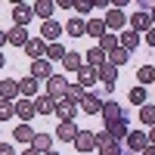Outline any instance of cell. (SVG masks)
<instances>
[{"label":"cell","instance_id":"cell-42","mask_svg":"<svg viewBox=\"0 0 155 155\" xmlns=\"http://www.w3.org/2000/svg\"><path fill=\"white\" fill-rule=\"evenodd\" d=\"M0 155H16V152H12V146H9V143H0Z\"/></svg>","mask_w":155,"mask_h":155},{"label":"cell","instance_id":"cell-21","mask_svg":"<svg viewBox=\"0 0 155 155\" xmlns=\"http://www.w3.org/2000/svg\"><path fill=\"white\" fill-rule=\"evenodd\" d=\"M118 41H121V50H127V53H134V50L140 47V34H137L134 28H124V31L118 34Z\"/></svg>","mask_w":155,"mask_h":155},{"label":"cell","instance_id":"cell-47","mask_svg":"<svg viewBox=\"0 0 155 155\" xmlns=\"http://www.w3.org/2000/svg\"><path fill=\"white\" fill-rule=\"evenodd\" d=\"M3 62H6V56H3V53H0V68H3Z\"/></svg>","mask_w":155,"mask_h":155},{"label":"cell","instance_id":"cell-5","mask_svg":"<svg viewBox=\"0 0 155 155\" xmlns=\"http://www.w3.org/2000/svg\"><path fill=\"white\" fill-rule=\"evenodd\" d=\"M124 28H127V16L121 9H109L106 12V31L115 34V31H124Z\"/></svg>","mask_w":155,"mask_h":155},{"label":"cell","instance_id":"cell-25","mask_svg":"<svg viewBox=\"0 0 155 155\" xmlns=\"http://www.w3.org/2000/svg\"><path fill=\"white\" fill-rule=\"evenodd\" d=\"M53 12H56V3H53V0H37V3H34V16H41L44 22L53 19Z\"/></svg>","mask_w":155,"mask_h":155},{"label":"cell","instance_id":"cell-35","mask_svg":"<svg viewBox=\"0 0 155 155\" xmlns=\"http://www.w3.org/2000/svg\"><path fill=\"white\" fill-rule=\"evenodd\" d=\"M127 56H130V53L118 47V50H112V53H109L106 59H109V65H115V68H118V65H124V62H127Z\"/></svg>","mask_w":155,"mask_h":155},{"label":"cell","instance_id":"cell-4","mask_svg":"<svg viewBox=\"0 0 155 155\" xmlns=\"http://www.w3.org/2000/svg\"><path fill=\"white\" fill-rule=\"evenodd\" d=\"M62 31H65V25H59L56 19H50V22L41 25V37H44L47 44H59V34H62Z\"/></svg>","mask_w":155,"mask_h":155},{"label":"cell","instance_id":"cell-36","mask_svg":"<svg viewBox=\"0 0 155 155\" xmlns=\"http://www.w3.org/2000/svg\"><path fill=\"white\" fill-rule=\"evenodd\" d=\"M87 96V90L81 87V84H68V93H65V99H71V102H78L81 106V99Z\"/></svg>","mask_w":155,"mask_h":155},{"label":"cell","instance_id":"cell-22","mask_svg":"<svg viewBox=\"0 0 155 155\" xmlns=\"http://www.w3.org/2000/svg\"><path fill=\"white\" fill-rule=\"evenodd\" d=\"M65 34H68V37H84V34H87V22H84L81 16H71V19L65 22Z\"/></svg>","mask_w":155,"mask_h":155},{"label":"cell","instance_id":"cell-9","mask_svg":"<svg viewBox=\"0 0 155 155\" xmlns=\"http://www.w3.org/2000/svg\"><path fill=\"white\" fill-rule=\"evenodd\" d=\"M0 99H9V102L22 99V90H19V81H12V78H3V81H0Z\"/></svg>","mask_w":155,"mask_h":155},{"label":"cell","instance_id":"cell-31","mask_svg":"<svg viewBox=\"0 0 155 155\" xmlns=\"http://www.w3.org/2000/svg\"><path fill=\"white\" fill-rule=\"evenodd\" d=\"M137 81L143 84V87L155 84V65H140V68H137Z\"/></svg>","mask_w":155,"mask_h":155},{"label":"cell","instance_id":"cell-29","mask_svg":"<svg viewBox=\"0 0 155 155\" xmlns=\"http://www.w3.org/2000/svg\"><path fill=\"white\" fill-rule=\"evenodd\" d=\"M12 137H16V140H19V143H28V146H31L37 134L31 130V124H19V127H16V130H12Z\"/></svg>","mask_w":155,"mask_h":155},{"label":"cell","instance_id":"cell-11","mask_svg":"<svg viewBox=\"0 0 155 155\" xmlns=\"http://www.w3.org/2000/svg\"><path fill=\"white\" fill-rule=\"evenodd\" d=\"M16 115L22 118V124H31V118L37 115V109H34V99H16Z\"/></svg>","mask_w":155,"mask_h":155},{"label":"cell","instance_id":"cell-12","mask_svg":"<svg viewBox=\"0 0 155 155\" xmlns=\"http://www.w3.org/2000/svg\"><path fill=\"white\" fill-rule=\"evenodd\" d=\"M78 124L74 121H59V127H56V140H62V143H74L78 140Z\"/></svg>","mask_w":155,"mask_h":155},{"label":"cell","instance_id":"cell-3","mask_svg":"<svg viewBox=\"0 0 155 155\" xmlns=\"http://www.w3.org/2000/svg\"><path fill=\"white\" fill-rule=\"evenodd\" d=\"M127 22H130V28H134L137 34H146L149 28H155V25H152V12H149V9H143V12H134V16L127 19Z\"/></svg>","mask_w":155,"mask_h":155},{"label":"cell","instance_id":"cell-19","mask_svg":"<svg viewBox=\"0 0 155 155\" xmlns=\"http://www.w3.org/2000/svg\"><path fill=\"white\" fill-rule=\"evenodd\" d=\"M81 112H84V115H102V99H99L96 93H87V96L81 99Z\"/></svg>","mask_w":155,"mask_h":155},{"label":"cell","instance_id":"cell-48","mask_svg":"<svg viewBox=\"0 0 155 155\" xmlns=\"http://www.w3.org/2000/svg\"><path fill=\"white\" fill-rule=\"evenodd\" d=\"M152 25H155V9H152Z\"/></svg>","mask_w":155,"mask_h":155},{"label":"cell","instance_id":"cell-2","mask_svg":"<svg viewBox=\"0 0 155 155\" xmlns=\"http://www.w3.org/2000/svg\"><path fill=\"white\" fill-rule=\"evenodd\" d=\"M96 152L99 155H121V143H115V140L106 134V127L96 134Z\"/></svg>","mask_w":155,"mask_h":155},{"label":"cell","instance_id":"cell-20","mask_svg":"<svg viewBox=\"0 0 155 155\" xmlns=\"http://www.w3.org/2000/svg\"><path fill=\"white\" fill-rule=\"evenodd\" d=\"M19 90H22L25 99H37V96H41V93H37V90H41V81H34V78L28 74V78H22V81H19Z\"/></svg>","mask_w":155,"mask_h":155},{"label":"cell","instance_id":"cell-33","mask_svg":"<svg viewBox=\"0 0 155 155\" xmlns=\"http://www.w3.org/2000/svg\"><path fill=\"white\" fill-rule=\"evenodd\" d=\"M140 121L146 127H155V102H146V106L140 109Z\"/></svg>","mask_w":155,"mask_h":155},{"label":"cell","instance_id":"cell-32","mask_svg":"<svg viewBox=\"0 0 155 155\" xmlns=\"http://www.w3.org/2000/svg\"><path fill=\"white\" fill-rule=\"evenodd\" d=\"M87 34L99 41V37L106 34V19H90V22H87Z\"/></svg>","mask_w":155,"mask_h":155},{"label":"cell","instance_id":"cell-18","mask_svg":"<svg viewBox=\"0 0 155 155\" xmlns=\"http://www.w3.org/2000/svg\"><path fill=\"white\" fill-rule=\"evenodd\" d=\"M96 74H99V81L106 84V90H115V81H118V68H115V65H109V62H106V65L96 68Z\"/></svg>","mask_w":155,"mask_h":155},{"label":"cell","instance_id":"cell-46","mask_svg":"<svg viewBox=\"0 0 155 155\" xmlns=\"http://www.w3.org/2000/svg\"><path fill=\"white\" fill-rule=\"evenodd\" d=\"M143 155H155V146H149V149H146V152H143Z\"/></svg>","mask_w":155,"mask_h":155},{"label":"cell","instance_id":"cell-6","mask_svg":"<svg viewBox=\"0 0 155 155\" xmlns=\"http://www.w3.org/2000/svg\"><path fill=\"white\" fill-rule=\"evenodd\" d=\"M74 149L84 152V155H93V152H96V134L81 130V134H78V140H74Z\"/></svg>","mask_w":155,"mask_h":155},{"label":"cell","instance_id":"cell-41","mask_svg":"<svg viewBox=\"0 0 155 155\" xmlns=\"http://www.w3.org/2000/svg\"><path fill=\"white\" fill-rule=\"evenodd\" d=\"M56 6H59V9H74V0H59Z\"/></svg>","mask_w":155,"mask_h":155},{"label":"cell","instance_id":"cell-16","mask_svg":"<svg viewBox=\"0 0 155 155\" xmlns=\"http://www.w3.org/2000/svg\"><path fill=\"white\" fill-rule=\"evenodd\" d=\"M78 102H71V99H59L56 102V115H59V121H74V115H78Z\"/></svg>","mask_w":155,"mask_h":155},{"label":"cell","instance_id":"cell-8","mask_svg":"<svg viewBox=\"0 0 155 155\" xmlns=\"http://www.w3.org/2000/svg\"><path fill=\"white\" fill-rule=\"evenodd\" d=\"M56 71H53V62H47V59H37V62H31V78L34 81H50Z\"/></svg>","mask_w":155,"mask_h":155},{"label":"cell","instance_id":"cell-23","mask_svg":"<svg viewBox=\"0 0 155 155\" xmlns=\"http://www.w3.org/2000/svg\"><path fill=\"white\" fill-rule=\"evenodd\" d=\"M96 81H99L96 68H93V65H81V71H78V84H81V87L87 90V87H93Z\"/></svg>","mask_w":155,"mask_h":155},{"label":"cell","instance_id":"cell-49","mask_svg":"<svg viewBox=\"0 0 155 155\" xmlns=\"http://www.w3.org/2000/svg\"><path fill=\"white\" fill-rule=\"evenodd\" d=\"M47 155H59V152H47Z\"/></svg>","mask_w":155,"mask_h":155},{"label":"cell","instance_id":"cell-39","mask_svg":"<svg viewBox=\"0 0 155 155\" xmlns=\"http://www.w3.org/2000/svg\"><path fill=\"white\" fill-rule=\"evenodd\" d=\"M90 9H93V3H74V12H81V16L90 12Z\"/></svg>","mask_w":155,"mask_h":155},{"label":"cell","instance_id":"cell-10","mask_svg":"<svg viewBox=\"0 0 155 155\" xmlns=\"http://www.w3.org/2000/svg\"><path fill=\"white\" fill-rule=\"evenodd\" d=\"M31 16H34V6L31 3H16V9H12V22H16L19 28H28Z\"/></svg>","mask_w":155,"mask_h":155},{"label":"cell","instance_id":"cell-43","mask_svg":"<svg viewBox=\"0 0 155 155\" xmlns=\"http://www.w3.org/2000/svg\"><path fill=\"white\" fill-rule=\"evenodd\" d=\"M146 137H149V146H155V127H149V134H146Z\"/></svg>","mask_w":155,"mask_h":155},{"label":"cell","instance_id":"cell-30","mask_svg":"<svg viewBox=\"0 0 155 155\" xmlns=\"http://www.w3.org/2000/svg\"><path fill=\"white\" fill-rule=\"evenodd\" d=\"M65 53H68V50L65 47H62V44H47V62H62V59H65Z\"/></svg>","mask_w":155,"mask_h":155},{"label":"cell","instance_id":"cell-7","mask_svg":"<svg viewBox=\"0 0 155 155\" xmlns=\"http://www.w3.org/2000/svg\"><path fill=\"white\" fill-rule=\"evenodd\" d=\"M121 118H124V112H121V106H118L115 99H106V102H102V121H106V127L115 124V121H121Z\"/></svg>","mask_w":155,"mask_h":155},{"label":"cell","instance_id":"cell-15","mask_svg":"<svg viewBox=\"0 0 155 155\" xmlns=\"http://www.w3.org/2000/svg\"><path fill=\"white\" fill-rule=\"evenodd\" d=\"M25 53L31 56V62L44 59V56H47V41H44V37H31V41L25 44Z\"/></svg>","mask_w":155,"mask_h":155},{"label":"cell","instance_id":"cell-17","mask_svg":"<svg viewBox=\"0 0 155 155\" xmlns=\"http://www.w3.org/2000/svg\"><path fill=\"white\" fill-rule=\"evenodd\" d=\"M6 41H9L12 47H22V50H25V44L31 41V34H28V28H19V25H12V28L6 31Z\"/></svg>","mask_w":155,"mask_h":155},{"label":"cell","instance_id":"cell-38","mask_svg":"<svg viewBox=\"0 0 155 155\" xmlns=\"http://www.w3.org/2000/svg\"><path fill=\"white\" fill-rule=\"evenodd\" d=\"M12 115H16V102H9V99H0V121H9Z\"/></svg>","mask_w":155,"mask_h":155},{"label":"cell","instance_id":"cell-37","mask_svg":"<svg viewBox=\"0 0 155 155\" xmlns=\"http://www.w3.org/2000/svg\"><path fill=\"white\" fill-rule=\"evenodd\" d=\"M127 99H130L134 106H140V109H143V106H146V87H134L130 93H127Z\"/></svg>","mask_w":155,"mask_h":155},{"label":"cell","instance_id":"cell-14","mask_svg":"<svg viewBox=\"0 0 155 155\" xmlns=\"http://www.w3.org/2000/svg\"><path fill=\"white\" fill-rule=\"evenodd\" d=\"M106 134L115 140V143H127V137H130V127H127V121L121 118V121H115V124H109L106 127Z\"/></svg>","mask_w":155,"mask_h":155},{"label":"cell","instance_id":"cell-24","mask_svg":"<svg viewBox=\"0 0 155 155\" xmlns=\"http://www.w3.org/2000/svg\"><path fill=\"white\" fill-rule=\"evenodd\" d=\"M106 53H102V50L99 47H90L87 50V53H84V65H93V68H99V65H106Z\"/></svg>","mask_w":155,"mask_h":155},{"label":"cell","instance_id":"cell-26","mask_svg":"<svg viewBox=\"0 0 155 155\" xmlns=\"http://www.w3.org/2000/svg\"><path fill=\"white\" fill-rule=\"evenodd\" d=\"M96 47H99V50H102V53H106V56H109V53H112V50H118V47H121V41H118V34H112V31H106V34H102V37H99V44H96Z\"/></svg>","mask_w":155,"mask_h":155},{"label":"cell","instance_id":"cell-28","mask_svg":"<svg viewBox=\"0 0 155 155\" xmlns=\"http://www.w3.org/2000/svg\"><path fill=\"white\" fill-rule=\"evenodd\" d=\"M34 109H37V115H53V112H56V102L44 93V96H37V99H34Z\"/></svg>","mask_w":155,"mask_h":155},{"label":"cell","instance_id":"cell-40","mask_svg":"<svg viewBox=\"0 0 155 155\" xmlns=\"http://www.w3.org/2000/svg\"><path fill=\"white\" fill-rule=\"evenodd\" d=\"M146 44L155 50V28H149V31H146Z\"/></svg>","mask_w":155,"mask_h":155},{"label":"cell","instance_id":"cell-1","mask_svg":"<svg viewBox=\"0 0 155 155\" xmlns=\"http://www.w3.org/2000/svg\"><path fill=\"white\" fill-rule=\"evenodd\" d=\"M65 93H68V81L62 74H53L47 81V96L53 99V102H59V99H65Z\"/></svg>","mask_w":155,"mask_h":155},{"label":"cell","instance_id":"cell-45","mask_svg":"<svg viewBox=\"0 0 155 155\" xmlns=\"http://www.w3.org/2000/svg\"><path fill=\"white\" fill-rule=\"evenodd\" d=\"M3 44H9V41H6V31H0V47H3Z\"/></svg>","mask_w":155,"mask_h":155},{"label":"cell","instance_id":"cell-34","mask_svg":"<svg viewBox=\"0 0 155 155\" xmlns=\"http://www.w3.org/2000/svg\"><path fill=\"white\" fill-rule=\"evenodd\" d=\"M62 65H65L68 71H81V65H84V62H81V53H65V59H62Z\"/></svg>","mask_w":155,"mask_h":155},{"label":"cell","instance_id":"cell-13","mask_svg":"<svg viewBox=\"0 0 155 155\" xmlns=\"http://www.w3.org/2000/svg\"><path fill=\"white\" fill-rule=\"evenodd\" d=\"M127 149L137 152V155H143V152L149 149V137H146L143 130H130V137H127Z\"/></svg>","mask_w":155,"mask_h":155},{"label":"cell","instance_id":"cell-44","mask_svg":"<svg viewBox=\"0 0 155 155\" xmlns=\"http://www.w3.org/2000/svg\"><path fill=\"white\" fill-rule=\"evenodd\" d=\"M22 155H41V152H37V149H31V146H28V149H25Z\"/></svg>","mask_w":155,"mask_h":155},{"label":"cell","instance_id":"cell-27","mask_svg":"<svg viewBox=\"0 0 155 155\" xmlns=\"http://www.w3.org/2000/svg\"><path fill=\"white\" fill-rule=\"evenodd\" d=\"M31 149H37L41 155L53 152V137H50V134H37V137H34V143H31Z\"/></svg>","mask_w":155,"mask_h":155}]
</instances>
